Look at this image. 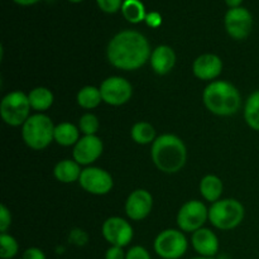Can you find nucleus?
I'll use <instances>...</instances> for the list:
<instances>
[{"instance_id": "obj_1", "label": "nucleus", "mask_w": 259, "mask_h": 259, "mask_svg": "<svg viewBox=\"0 0 259 259\" xmlns=\"http://www.w3.org/2000/svg\"><path fill=\"white\" fill-rule=\"evenodd\" d=\"M151 46L146 35L137 30H121L114 35L106 48L108 61L123 71H136L151 58Z\"/></svg>"}, {"instance_id": "obj_2", "label": "nucleus", "mask_w": 259, "mask_h": 259, "mask_svg": "<svg viewBox=\"0 0 259 259\" xmlns=\"http://www.w3.org/2000/svg\"><path fill=\"white\" fill-rule=\"evenodd\" d=\"M152 161L163 174H177L187 161V149L181 138L175 134H162L152 143Z\"/></svg>"}, {"instance_id": "obj_3", "label": "nucleus", "mask_w": 259, "mask_h": 259, "mask_svg": "<svg viewBox=\"0 0 259 259\" xmlns=\"http://www.w3.org/2000/svg\"><path fill=\"white\" fill-rule=\"evenodd\" d=\"M202 101L210 113L219 116L234 115L242 106L239 90L224 80L211 81L202 93Z\"/></svg>"}, {"instance_id": "obj_4", "label": "nucleus", "mask_w": 259, "mask_h": 259, "mask_svg": "<svg viewBox=\"0 0 259 259\" xmlns=\"http://www.w3.org/2000/svg\"><path fill=\"white\" fill-rule=\"evenodd\" d=\"M56 125L48 115L33 114L22 125V138L29 148L42 151L55 141Z\"/></svg>"}, {"instance_id": "obj_5", "label": "nucleus", "mask_w": 259, "mask_h": 259, "mask_svg": "<svg viewBox=\"0 0 259 259\" xmlns=\"http://www.w3.org/2000/svg\"><path fill=\"white\" fill-rule=\"evenodd\" d=\"M245 209L235 199H220L209 209V220L217 229L232 230L242 224Z\"/></svg>"}, {"instance_id": "obj_6", "label": "nucleus", "mask_w": 259, "mask_h": 259, "mask_svg": "<svg viewBox=\"0 0 259 259\" xmlns=\"http://www.w3.org/2000/svg\"><path fill=\"white\" fill-rule=\"evenodd\" d=\"M30 109L28 95L19 90L7 94L0 103L3 120L10 126L23 125L30 116Z\"/></svg>"}, {"instance_id": "obj_7", "label": "nucleus", "mask_w": 259, "mask_h": 259, "mask_svg": "<svg viewBox=\"0 0 259 259\" xmlns=\"http://www.w3.org/2000/svg\"><path fill=\"white\" fill-rule=\"evenodd\" d=\"M153 248L162 259H180L186 254L189 242L181 230L166 229L157 235Z\"/></svg>"}, {"instance_id": "obj_8", "label": "nucleus", "mask_w": 259, "mask_h": 259, "mask_svg": "<svg viewBox=\"0 0 259 259\" xmlns=\"http://www.w3.org/2000/svg\"><path fill=\"white\" fill-rule=\"evenodd\" d=\"M209 219V209L199 200H190L185 202L177 214V225L184 233H195L204 228Z\"/></svg>"}, {"instance_id": "obj_9", "label": "nucleus", "mask_w": 259, "mask_h": 259, "mask_svg": "<svg viewBox=\"0 0 259 259\" xmlns=\"http://www.w3.org/2000/svg\"><path fill=\"white\" fill-rule=\"evenodd\" d=\"M99 89L104 103L111 106L124 105L133 96L132 83L121 76H110L105 78Z\"/></svg>"}, {"instance_id": "obj_10", "label": "nucleus", "mask_w": 259, "mask_h": 259, "mask_svg": "<svg viewBox=\"0 0 259 259\" xmlns=\"http://www.w3.org/2000/svg\"><path fill=\"white\" fill-rule=\"evenodd\" d=\"M78 184L86 192L99 196L109 194L114 186L113 177L108 171L93 166L82 169Z\"/></svg>"}, {"instance_id": "obj_11", "label": "nucleus", "mask_w": 259, "mask_h": 259, "mask_svg": "<svg viewBox=\"0 0 259 259\" xmlns=\"http://www.w3.org/2000/svg\"><path fill=\"white\" fill-rule=\"evenodd\" d=\"M101 233L106 242L115 247H126L133 239V228L125 219L119 217H111L104 222Z\"/></svg>"}, {"instance_id": "obj_12", "label": "nucleus", "mask_w": 259, "mask_h": 259, "mask_svg": "<svg viewBox=\"0 0 259 259\" xmlns=\"http://www.w3.org/2000/svg\"><path fill=\"white\" fill-rule=\"evenodd\" d=\"M225 28L228 34L234 39H245L253 28V17L245 8H230L225 14Z\"/></svg>"}, {"instance_id": "obj_13", "label": "nucleus", "mask_w": 259, "mask_h": 259, "mask_svg": "<svg viewBox=\"0 0 259 259\" xmlns=\"http://www.w3.org/2000/svg\"><path fill=\"white\" fill-rule=\"evenodd\" d=\"M103 151V141L98 136H83L73 146L72 157L81 166H89L100 158Z\"/></svg>"}, {"instance_id": "obj_14", "label": "nucleus", "mask_w": 259, "mask_h": 259, "mask_svg": "<svg viewBox=\"0 0 259 259\" xmlns=\"http://www.w3.org/2000/svg\"><path fill=\"white\" fill-rule=\"evenodd\" d=\"M153 207V197L147 190H134L125 201V212L129 219L141 222L146 219Z\"/></svg>"}, {"instance_id": "obj_15", "label": "nucleus", "mask_w": 259, "mask_h": 259, "mask_svg": "<svg viewBox=\"0 0 259 259\" xmlns=\"http://www.w3.org/2000/svg\"><path fill=\"white\" fill-rule=\"evenodd\" d=\"M223 71V61L219 56L205 53L199 56L192 63V72L202 81H212L219 77Z\"/></svg>"}, {"instance_id": "obj_16", "label": "nucleus", "mask_w": 259, "mask_h": 259, "mask_svg": "<svg viewBox=\"0 0 259 259\" xmlns=\"http://www.w3.org/2000/svg\"><path fill=\"white\" fill-rule=\"evenodd\" d=\"M191 243L195 252L201 257L214 258L219 252V239L217 234L207 228H201L192 233Z\"/></svg>"}, {"instance_id": "obj_17", "label": "nucleus", "mask_w": 259, "mask_h": 259, "mask_svg": "<svg viewBox=\"0 0 259 259\" xmlns=\"http://www.w3.org/2000/svg\"><path fill=\"white\" fill-rule=\"evenodd\" d=\"M149 62L154 72L158 75H167L176 65V53L169 46H158L152 51Z\"/></svg>"}, {"instance_id": "obj_18", "label": "nucleus", "mask_w": 259, "mask_h": 259, "mask_svg": "<svg viewBox=\"0 0 259 259\" xmlns=\"http://www.w3.org/2000/svg\"><path fill=\"white\" fill-rule=\"evenodd\" d=\"M80 166L75 159H62L55 166L53 175L62 184H73L80 180L82 172Z\"/></svg>"}, {"instance_id": "obj_19", "label": "nucleus", "mask_w": 259, "mask_h": 259, "mask_svg": "<svg viewBox=\"0 0 259 259\" xmlns=\"http://www.w3.org/2000/svg\"><path fill=\"white\" fill-rule=\"evenodd\" d=\"M223 190H224L223 181L215 175H206L200 181V194L211 204L219 201L223 195Z\"/></svg>"}, {"instance_id": "obj_20", "label": "nucleus", "mask_w": 259, "mask_h": 259, "mask_svg": "<svg viewBox=\"0 0 259 259\" xmlns=\"http://www.w3.org/2000/svg\"><path fill=\"white\" fill-rule=\"evenodd\" d=\"M80 141V129L75 124L65 121L55 128V142L62 147L75 146Z\"/></svg>"}, {"instance_id": "obj_21", "label": "nucleus", "mask_w": 259, "mask_h": 259, "mask_svg": "<svg viewBox=\"0 0 259 259\" xmlns=\"http://www.w3.org/2000/svg\"><path fill=\"white\" fill-rule=\"evenodd\" d=\"M28 99H29L33 110L38 111V113L48 110L52 106L53 100H55L52 91L47 88H43V86H38V88L30 90V93L28 94Z\"/></svg>"}, {"instance_id": "obj_22", "label": "nucleus", "mask_w": 259, "mask_h": 259, "mask_svg": "<svg viewBox=\"0 0 259 259\" xmlns=\"http://www.w3.org/2000/svg\"><path fill=\"white\" fill-rule=\"evenodd\" d=\"M76 100L81 108L91 110L100 105L103 98H101L100 89L95 88V86H85L77 93Z\"/></svg>"}, {"instance_id": "obj_23", "label": "nucleus", "mask_w": 259, "mask_h": 259, "mask_svg": "<svg viewBox=\"0 0 259 259\" xmlns=\"http://www.w3.org/2000/svg\"><path fill=\"white\" fill-rule=\"evenodd\" d=\"M131 136L137 144H142V146L153 143L157 138L154 126L147 121H138V123L134 124L132 126Z\"/></svg>"}, {"instance_id": "obj_24", "label": "nucleus", "mask_w": 259, "mask_h": 259, "mask_svg": "<svg viewBox=\"0 0 259 259\" xmlns=\"http://www.w3.org/2000/svg\"><path fill=\"white\" fill-rule=\"evenodd\" d=\"M121 13L124 18L133 24L143 22L147 17L146 9L141 0H124L121 5Z\"/></svg>"}, {"instance_id": "obj_25", "label": "nucleus", "mask_w": 259, "mask_h": 259, "mask_svg": "<svg viewBox=\"0 0 259 259\" xmlns=\"http://www.w3.org/2000/svg\"><path fill=\"white\" fill-rule=\"evenodd\" d=\"M244 119L253 131L259 132V90L250 94L245 101Z\"/></svg>"}, {"instance_id": "obj_26", "label": "nucleus", "mask_w": 259, "mask_h": 259, "mask_svg": "<svg viewBox=\"0 0 259 259\" xmlns=\"http://www.w3.org/2000/svg\"><path fill=\"white\" fill-rule=\"evenodd\" d=\"M19 252V244L13 235L8 233L0 234V257L2 259H13Z\"/></svg>"}, {"instance_id": "obj_27", "label": "nucleus", "mask_w": 259, "mask_h": 259, "mask_svg": "<svg viewBox=\"0 0 259 259\" xmlns=\"http://www.w3.org/2000/svg\"><path fill=\"white\" fill-rule=\"evenodd\" d=\"M99 128H100V123L95 114L86 113L78 120V129L83 136H96Z\"/></svg>"}, {"instance_id": "obj_28", "label": "nucleus", "mask_w": 259, "mask_h": 259, "mask_svg": "<svg viewBox=\"0 0 259 259\" xmlns=\"http://www.w3.org/2000/svg\"><path fill=\"white\" fill-rule=\"evenodd\" d=\"M99 8L105 13H116L119 9H121L123 0H96Z\"/></svg>"}, {"instance_id": "obj_29", "label": "nucleus", "mask_w": 259, "mask_h": 259, "mask_svg": "<svg viewBox=\"0 0 259 259\" xmlns=\"http://www.w3.org/2000/svg\"><path fill=\"white\" fill-rule=\"evenodd\" d=\"M12 225V214L4 204L0 205V232L7 233Z\"/></svg>"}, {"instance_id": "obj_30", "label": "nucleus", "mask_w": 259, "mask_h": 259, "mask_svg": "<svg viewBox=\"0 0 259 259\" xmlns=\"http://www.w3.org/2000/svg\"><path fill=\"white\" fill-rule=\"evenodd\" d=\"M125 259H152L148 250L142 245H134L126 252Z\"/></svg>"}, {"instance_id": "obj_31", "label": "nucleus", "mask_w": 259, "mask_h": 259, "mask_svg": "<svg viewBox=\"0 0 259 259\" xmlns=\"http://www.w3.org/2000/svg\"><path fill=\"white\" fill-rule=\"evenodd\" d=\"M68 239H70V243H72V244L82 247V245H85L86 243H88L89 235L88 233L83 232V230L81 229H73L72 232L70 233V238H68Z\"/></svg>"}, {"instance_id": "obj_32", "label": "nucleus", "mask_w": 259, "mask_h": 259, "mask_svg": "<svg viewBox=\"0 0 259 259\" xmlns=\"http://www.w3.org/2000/svg\"><path fill=\"white\" fill-rule=\"evenodd\" d=\"M22 259H47V258H46L45 252H43L42 249L32 247L24 250V253H23L22 255Z\"/></svg>"}, {"instance_id": "obj_33", "label": "nucleus", "mask_w": 259, "mask_h": 259, "mask_svg": "<svg viewBox=\"0 0 259 259\" xmlns=\"http://www.w3.org/2000/svg\"><path fill=\"white\" fill-rule=\"evenodd\" d=\"M126 253L121 247H115L111 245L105 253V259H125Z\"/></svg>"}, {"instance_id": "obj_34", "label": "nucleus", "mask_w": 259, "mask_h": 259, "mask_svg": "<svg viewBox=\"0 0 259 259\" xmlns=\"http://www.w3.org/2000/svg\"><path fill=\"white\" fill-rule=\"evenodd\" d=\"M146 22L149 27L152 28H158L159 25L162 24V17L159 13L157 12H151L147 14L146 17Z\"/></svg>"}, {"instance_id": "obj_35", "label": "nucleus", "mask_w": 259, "mask_h": 259, "mask_svg": "<svg viewBox=\"0 0 259 259\" xmlns=\"http://www.w3.org/2000/svg\"><path fill=\"white\" fill-rule=\"evenodd\" d=\"M243 0H225V3H227L228 5H229L230 8H238L240 7V4H242Z\"/></svg>"}, {"instance_id": "obj_36", "label": "nucleus", "mask_w": 259, "mask_h": 259, "mask_svg": "<svg viewBox=\"0 0 259 259\" xmlns=\"http://www.w3.org/2000/svg\"><path fill=\"white\" fill-rule=\"evenodd\" d=\"M14 2L19 5H33L39 2V0H14Z\"/></svg>"}, {"instance_id": "obj_37", "label": "nucleus", "mask_w": 259, "mask_h": 259, "mask_svg": "<svg viewBox=\"0 0 259 259\" xmlns=\"http://www.w3.org/2000/svg\"><path fill=\"white\" fill-rule=\"evenodd\" d=\"M191 259H214V258H210V257H201V255H199V257H195V258H191Z\"/></svg>"}, {"instance_id": "obj_38", "label": "nucleus", "mask_w": 259, "mask_h": 259, "mask_svg": "<svg viewBox=\"0 0 259 259\" xmlns=\"http://www.w3.org/2000/svg\"><path fill=\"white\" fill-rule=\"evenodd\" d=\"M68 2H72V3H80V2H82V0H68Z\"/></svg>"}]
</instances>
